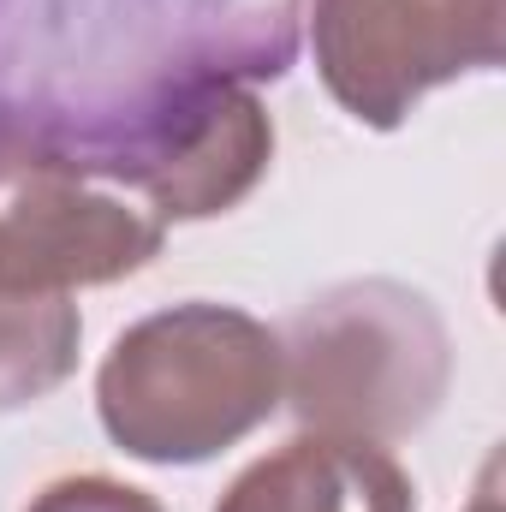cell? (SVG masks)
I'll return each instance as SVG.
<instances>
[{
  "label": "cell",
  "instance_id": "1",
  "mask_svg": "<svg viewBox=\"0 0 506 512\" xmlns=\"http://www.w3.org/2000/svg\"><path fill=\"white\" fill-rule=\"evenodd\" d=\"M96 411L143 465H203L280 411V334L233 304H173L114 340Z\"/></svg>",
  "mask_w": 506,
  "mask_h": 512
},
{
  "label": "cell",
  "instance_id": "8",
  "mask_svg": "<svg viewBox=\"0 0 506 512\" xmlns=\"http://www.w3.org/2000/svg\"><path fill=\"white\" fill-rule=\"evenodd\" d=\"M24 512H161L155 495H143V489H131V483H114V477H60V483H48L36 501Z\"/></svg>",
  "mask_w": 506,
  "mask_h": 512
},
{
  "label": "cell",
  "instance_id": "7",
  "mask_svg": "<svg viewBox=\"0 0 506 512\" xmlns=\"http://www.w3.org/2000/svg\"><path fill=\"white\" fill-rule=\"evenodd\" d=\"M84 316L66 292H0V411L48 399L78 370Z\"/></svg>",
  "mask_w": 506,
  "mask_h": 512
},
{
  "label": "cell",
  "instance_id": "5",
  "mask_svg": "<svg viewBox=\"0 0 506 512\" xmlns=\"http://www.w3.org/2000/svg\"><path fill=\"white\" fill-rule=\"evenodd\" d=\"M167 227L114 179L30 143H0V292L114 286L161 256Z\"/></svg>",
  "mask_w": 506,
  "mask_h": 512
},
{
  "label": "cell",
  "instance_id": "4",
  "mask_svg": "<svg viewBox=\"0 0 506 512\" xmlns=\"http://www.w3.org/2000/svg\"><path fill=\"white\" fill-rule=\"evenodd\" d=\"M310 54L328 96L370 131L506 54V0H310Z\"/></svg>",
  "mask_w": 506,
  "mask_h": 512
},
{
  "label": "cell",
  "instance_id": "2",
  "mask_svg": "<svg viewBox=\"0 0 506 512\" xmlns=\"http://www.w3.org/2000/svg\"><path fill=\"white\" fill-rule=\"evenodd\" d=\"M447 382V322L399 280L328 286L280 328V399L322 435L405 441L441 411Z\"/></svg>",
  "mask_w": 506,
  "mask_h": 512
},
{
  "label": "cell",
  "instance_id": "3",
  "mask_svg": "<svg viewBox=\"0 0 506 512\" xmlns=\"http://www.w3.org/2000/svg\"><path fill=\"white\" fill-rule=\"evenodd\" d=\"M274 161V120L233 72H191L143 102L84 167L137 191L167 221L227 215L262 185Z\"/></svg>",
  "mask_w": 506,
  "mask_h": 512
},
{
  "label": "cell",
  "instance_id": "6",
  "mask_svg": "<svg viewBox=\"0 0 506 512\" xmlns=\"http://www.w3.org/2000/svg\"><path fill=\"white\" fill-rule=\"evenodd\" d=\"M215 512H417V489L376 441L304 429L268 459L245 465Z\"/></svg>",
  "mask_w": 506,
  "mask_h": 512
}]
</instances>
